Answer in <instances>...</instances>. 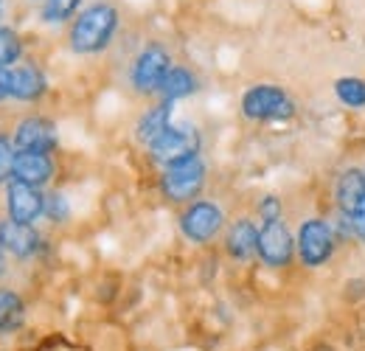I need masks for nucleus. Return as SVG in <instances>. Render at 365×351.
<instances>
[{
  "label": "nucleus",
  "mask_w": 365,
  "mask_h": 351,
  "mask_svg": "<svg viewBox=\"0 0 365 351\" xmlns=\"http://www.w3.org/2000/svg\"><path fill=\"white\" fill-rule=\"evenodd\" d=\"M180 228L191 242H208L222 228V211L214 203H194L182 214Z\"/></svg>",
  "instance_id": "nucleus-8"
},
{
  "label": "nucleus",
  "mask_w": 365,
  "mask_h": 351,
  "mask_svg": "<svg viewBox=\"0 0 365 351\" xmlns=\"http://www.w3.org/2000/svg\"><path fill=\"white\" fill-rule=\"evenodd\" d=\"M14 161H17V152H14L11 141L6 135H0V183L14 175Z\"/></svg>",
  "instance_id": "nucleus-22"
},
{
  "label": "nucleus",
  "mask_w": 365,
  "mask_h": 351,
  "mask_svg": "<svg viewBox=\"0 0 365 351\" xmlns=\"http://www.w3.org/2000/svg\"><path fill=\"white\" fill-rule=\"evenodd\" d=\"M349 220H351V225H354L357 236H360V239L365 242V203L360 205V208H357V214H354V217H349Z\"/></svg>",
  "instance_id": "nucleus-25"
},
{
  "label": "nucleus",
  "mask_w": 365,
  "mask_h": 351,
  "mask_svg": "<svg viewBox=\"0 0 365 351\" xmlns=\"http://www.w3.org/2000/svg\"><path fill=\"white\" fill-rule=\"evenodd\" d=\"M331 248H334V236H331V228L320 220H309L301 225V233H298V253L304 264L309 267H320L331 256Z\"/></svg>",
  "instance_id": "nucleus-5"
},
{
  "label": "nucleus",
  "mask_w": 365,
  "mask_h": 351,
  "mask_svg": "<svg viewBox=\"0 0 365 351\" xmlns=\"http://www.w3.org/2000/svg\"><path fill=\"white\" fill-rule=\"evenodd\" d=\"M337 203L346 217H354L365 203V175L360 169H349L337 183Z\"/></svg>",
  "instance_id": "nucleus-14"
},
{
  "label": "nucleus",
  "mask_w": 365,
  "mask_h": 351,
  "mask_svg": "<svg viewBox=\"0 0 365 351\" xmlns=\"http://www.w3.org/2000/svg\"><path fill=\"white\" fill-rule=\"evenodd\" d=\"M197 146H200V135L191 127H169L155 143H149L152 158L158 163H166V166L185 161V158H194Z\"/></svg>",
  "instance_id": "nucleus-4"
},
{
  "label": "nucleus",
  "mask_w": 365,
  "mask_h": 351,
  "mask_svg": "<svg viewBox=\"0 0 365 351\" xmlns=\"http://www.w3.org/2000/svg\"><path fill=\"white\" fill-rule=\"evenodd\" d=\"M0 245L9 248L14 256H31L40 245V236L31 225H20V222H3L0 225Z\"/></svg>",
  "instance_id": "nucleus-12"
},
{
  "label": "nucleus",
  "mask_w": 365,
  "mask_h": 351,
  "mask_svg": "<svg viewBox=\"0 0 365 351\" xmlns=\"http://www.w3.org/2000/svg\"><path fill=\"white\" fill-rule=\"evenodd\" d=\"M82 0H46V9H43V20L46 23H62L68 20L76 9H79Z\"/></svg>",
  "instance_id": "nucleus-21"
},
{
  "label": "nucleus",
  "mask_w": 365,
  "mask_h": 351,
  "mask_svg": "<svg viewBox=\"0 0 365 351\" xmlns=\"http://www.w3.org/2000/svg\"><path fill=\"white\" fill-rule=\"evenodd\" d=\"M259 211H262L264 222H278V217H281V203L275 197H264L262 205H259Z\"/></svg>",
  "instance_id": "nucleus-24"
},
{
  "label": "nucleus",
  "mask_w": 365,
  "mask_h": 351,
  "mask_svg": "<svg viewBox=\"0 0 365 351\" xmlns=\"http://www.w3.org/2000/svg\"><path fill=\"white\" fill-rule=\"evenodd\" d=\"M169 118H172V101H163V104L152 107V110L143 113V118L138 121V138H140L143 143H155L163 132L172 127Z\"/></svg>",
  "instance_id": "nucleus-15"
},
{
  "label": "nucleus",
  "mask_w": 365,
  "mask_h": 351,
  "mask_svg": "<svg viewBox=\"0 0 365 351\" xmlns=\"http://www.w3.org/2000/svg\"><path fill=\"white\" fill-rule=\"evenodd\" d=\"M118 26V14L107 3H96L79 14V20L71 29V48L79 54H96L113 40V31Z\"/></svg>",
  "instance_id": "nucleus-1"
},
{
  "label": "nucleus",
  "mask_w": 365,
  "mask_h": 351,
  "mask_svg": "<svg viewBox=\"0 0 365 351\" xmlns=\"http://www.w3.org/2000/svg\"><path fill=\"white\" fill-rule=\"evenodd\" d=\"M23 323V301L14 292H0V332H14Z\"/></svg>",
  "instance_id": "nucleus-18"
},
{
  "label": "nucleus",
  "mask_w": 365,
  "mask_h": 351,
  "mask_svg": "<svg viewBox=\"0 0 365 351\" xmlns=\"http://www.w3.org/2000/svg\"><path fill=\"white\" fill-rule=\"evenodd\" d=\"M334 93H337V98H340L346 107H365V82L363 79H354V76L337 79Z\"/></svg>",
  "instance_id": "nucleus-19"
},
{
  "label": "nucleus",
  "mask_w": 365,
  "mask_h": 351,
  "mask_svg": "<svg viewBox=\"0 0 365 351\" xmlns=\"http://www.w3.org/2000/svg\"><path fill=\"white\" fill-rule=\"evenodd\" d=\"M169 54L158 45H149L146 51H140V56L135 59V68H133V85L140 93H149V90H160L166 73H169Z\"/></svg>",
  "instance_id": "nucleus-6"
},
{
  "label": "nucleus",
  "mask_w": 365,
  "mask_h": 351,
  "mask_svg": "<svg viewBox=\"0 0 365 351\" xmlns=\"http://www.w3.org/2000/svg\"><path fill=\"white\" fill-rule=\"evenodd\" d=\"M242 110L247 118L256 121H270V118H289L292 116V101L284 96V90L259 85L250 88L242 98Z\"/></svg>",
  "instance_id": "nucleus-2"
},
{
  "label": "nucleus",
  "mask_w": 365,
  "mask_h": 351,
  "mask_svg": "<svg viewBox=\"0 0 365 351\" xmlns=\"http://www.w3.org/2000/svg\"><path fill=\"white\" fill-rule=\"evenodd\" d=\"M3 248V245H0ZM0 273H3V250H0Z\"/></svg>",
  "instance_id": "nucleus-27"
},
{
  "label": "nucleus",
  "mask_w": 365,
  "mask_h": 351,
  "mask_svg": "<svg viewBox=\"0 0 365 351\" xmlns=\"http://www.w3.org/2000/svg\"><path fill=\"white\" fill-rule=\"evenodd\" d=\"M46 214L51 220H65L68 217V200L62 194H51L46 200Z\"/></svg>",
  "instance_id": "nucleus-23"
},
{
  "label": "nucleus",
  "mask_w": 365,
  "mask_h": 351,
  "mask_svg": "<svg viewBox=\"0 0 365 351\" xmlns=\"http://www.w3.org/2000/svg\"><path fill=\"white\" fill-rule=\"evenodd\" d=\"M20 59V40L11 29L0 26V71H9Z\"/></svg>",
  "instance_id": "nucleus-20"
},
{
  "label": "nucleus",
  "mask_w": 365,
  "mask_h": 351,
  "mask_svg": "<svg viewBox=\"0 0 365 351\" xmlns=\"http://www.w3.org/2000/svg\"><path fill=\"white\" fill-rule=\"evenodd\" d=\"M14 146L20 152H43V155H48L56 146V130L48 118H40V116L23 118L17 132H14Z\"/></svg>",
  "instance_id": "nucleus-9"
},
{
  "label": "nucleus",
  "mask_w": 365,
  "mask_h": 351,
  "mask_svg": "<svg viewBox=\"0 0 365 351\" xmlns=\"http://www.w3.org/2000/svg\"><path fill=\"white\" fill-rule=\"evenodd\" d=\"M6 205H9V217H11V222L31 225V222L46 211V197H43L34 185H26V183H17V180H14V183L9 185Z\"/></svg>",
  "instance_id": "nucleus-7"
},
{
  "label": "nucleus",
  "mask_w": 365,
  "mask_h": 351,
  "mask_svg": "<svg viewBox=\"0 0 365 351\" xmlns=\"http://www.w3.org/2000/svg\"><path fill=\"white\" fill-rule=\"evenodd\" d=\"M194 88H197V82H194L191 71H185V68H172V71L166 73L163 85H160V93L166 96V101H175V98H180V96L194 93Z\"/></svg>",
  "instance_id": "nucleus-17"
},
{
  "label": "nucleus",
  "mask_w": 365,
  "mask_h": 351,
  "mask_svg": "<svg viewBox=\"0 0 365 351\" xmlns=\"http://www.w3.org/2000/svg\"><path fill=\"white\" fill-rule=\"evenodd\" d=\"M259 256L270 267H281L292 256V236L281 222H264L259 230Z\"/></svg>",
  "instance_id": "nucleus-10"
},
{
  "label": "nucleus",
  "mask_w": 365,
  "mask_h": 351,
  "mask_svg": "<svg viewBox=\"0 0 365 351\" xmlns=\"http://www.w3.org/2000/svg\"><path fill=\"white\" fill-rule=\"evenodd\" d=\"M228 250L236 259H250L259 250V230L250 222H236L228 233Z\"/></svg>",
  "instance_id": "nucleus-16"
},
{
  "label": "nucleus",
  "mask_w": 365,
  "mask_h": 351,
  "mask_svg": "<svg viewBox=\"0 0 365 351\" xmlns=\"http://www.w3.org/2000/svg\"><path fill=\"white\" fill-rule=\"evenodd\" d=\"M9 96V76H6V71H0V98H6Z\"/></svg>",
  "instance_id": "nucleus-26"
},
{
  "label": "nucleus",
  "mask_w": 365,
  "mask_h": 351,
  "mask_svg": "<svg viewBox=\"0 0 365 351\" xmlns=\"http://www.w3.org/2000/svg\"><path fill=\"white\" fill-rule=\"evenodd\" d=\"M202 180H205V163L194 155V158H185V161H178V163L166 166L163 191L172 200H188V197H194L202 188Z\"/></svg>",
  "instance_id": "nucleus-3"
},
{
  "label": "nucleus",
  "mask_w": 365,
  "mask_h": 351,
  "mask_svg": "<svg viewBox=\"0 0 365 351\" xmlns=\"http://www.w3.org/2000/svg\"><path fill=\"white\" fill-rule=\"evenodd\" d=\"M53 175V163L51 158L43 152H17V161H14V180L17 183H26V185H43L48 177Z\"/></svg>",
  "instance_id": "nucleus-11"
},
{
  "label": "nucleus",
  "mask_w": 365,
  "mask_h": 351,
  "mask_svg": "<svg viewBox=\"0 0 365 351\" xmlns=\"http://www.w3.org/2000/svg\"><path fill=\"white\" fill-rule=\"evenodd\" d=\"M6 76H9V96H14V98L29 101L46 90V76L31 65L11 68V71H6Z\"/></svg>",
  "instance_id": "nucleus-13"
}]
</instances>
